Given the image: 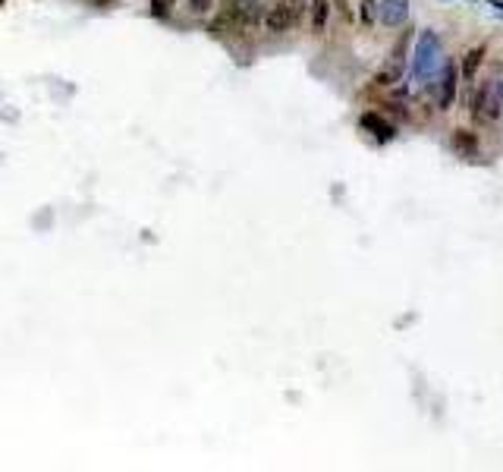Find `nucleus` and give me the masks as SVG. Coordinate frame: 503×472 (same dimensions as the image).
I'll return each mask as SVG.
<instances>
[{
    "instance_id": "1",
    "label": "nucleus",
    "mask_w": 503,
    "mask_h": 472,
    "mask_svg": "<svg viewBox=\"0 0 503 472\" xmlns=\"http://www.w3.org/2000/svg\"><path fill=\"white\" fill-rule=\"evenodd\" d=\"M472 117H475V123H481V126H491V123L500 120L503 114V82L497 76L485 79V82L478 85V92L472 94Z\"/></svg>"
},
{
    "instance_id": "2",
    "label": "nucleus",
    "mask_w": 503,
    "mask_h": 472,
    "mask_svg": "<svg viewBox=\"0 0 503 472\" xmlns=\"http://www.w3.org/2000/svg\"><path fill=\"white\" fill-rule=\"evenodd\" d=\"M443 67V45L437 38V32L425 28L415 41V54H412V72L419 79H431L437 70Z\"/></svg>"
},
{
    "instance_id": "3",
    "label": "nucleus",
    "mask_w": 503,
    "mask_h": 472,
    "mask_svg": "<svg viewBox=\"0 0 503 472\" xmlns=\"http://www.w3.org/2000/svg\"><path fill=\"white\" fill-rule=\"evenodd\" d=\"M302 13H305V0H277L265 13V28L271 35H283L302 19Z\"/></svg>"
},
{
    "instance_id": "4",
    "label": "nucleus",
    "mask_w": 503,
    "mask_h": 472,
    "mask_svg": "<svg viewBox=\"0 0 503 472\" xmlns=\"http://www.w3.org/2000/svg\"><path fill=\"white\" fill-rule=\"evenodd\" d=\"M359 126L365 129V133H371L377 142H390V139H397V126H393L390 120H384V114H377V111H365L359 117Z\"/></svg>"
},
{
    "instance_id": "5",
    "label": "nucleus",
    "mask_w": 503,
    "mask_h": 472,
    "mask_svg": "<svg viewBox=\"0 0 503 472\" xmlns=\"http://www.w3.org/2000/svg\"><path fill=\"white\" fill-rule=\"evenodd\" d=\"M456 89H459V72L453 63H443V79H441V98H437V104H441V111H450L456 101Z\"/></svg>"
},
{
    "instance_id": "6",
    "label": "nucleus",
    "mask_w": 503,
    "mask_h": 472,
    "mask_svg": "<svg viewBox=\"0 0 503 472\" xmlns=\"http://www.w3.org/2000/svg\"><path fill=\"white\" fill-rule=\"evenodd\" d=\"M331 23V0H309V28L311 35H324Z\"/></svg>"
},
{
    "instance_id": "7",
    "label": "nucleus",
    "mask_w": 503,
    "mask_h": 472,
    "mask_svg": "<svg viewBox=\"0 0 503 472\" xmlns=\"http://www.w3.org/2000/svg\"><path fill=\"white\" fill-rule=\"evenodd\" d=\"M485 57H487V48H485V45L465 50L463 63H459V76H463V82H475V76H478L481 63H485Z\"/></svg>"
},
{
    "instance_id": "8",
    "label": "nucleus",
    "mask_w": 503,
    "mask_h": 472,
    "mask_svg": "<svg viewBox=\"0 0 503 472\" xmlns=\"http://www.w3.org/2000/svg\"><path fill=\"white\" fill-rule=\"evenodd\" d=\"M377 19L387 28L399 26L406 19V4L403 0H381V4H377Z\"/></svg>"
},
{
    "instance_id": "9",
    "label": "nucleus",
    "mask_w": 503,
    "mask_h": 472,
    "mask_svg": "<svg viewBox=\"0 0 503 472\" xmlns=\"http://www.w3.org/2000/svg\"><path fill=\"white\" fill-rule=\"evenodd\" d=\"M453 148L465 158H475L478 155V136L472 129H453Z\"/></svg>"
},
{
    "instance_id": "10",
    "label": "nucleus",
    "mask_w": 503,
    "mask_h": 472,
    "mask_svg": "<svg viewBox=\"0 0 503 472\" xmlns=\"http://www.w3.org/2000/svg\"><path fill=\"white\" fill-rule=\"evenodd\" d=\"M399 76H403V63L393 60L390 67H384V70H377V72H375V85H377V89H387V85L399 82Z\"/></svg>"
},
{
    "instance_id": "11",
    "label": "nucleus",
    "mask_w": 503,
    "mask_h": 472,
    "mask_svg": "<svg viewBox=\"0 0 503 472\" xmlns=\"http://www.w3.org/2000/svg\"><path fill=\"white\" fill-rule=\"evenodd\" d=\"M375 10H377V0H362L359 13H362V26H365V28L375 26Z\"/></svg>"
},
{
    "instance_id": "12",
    "label": "nucleus",
    "mask_w": 503,
    "mask_h": 472,
    "mask_svg": "<svg viewBox=\"0 0 503 472\" xmlns=\"http://www.w3.org/2000/svg\"><path fill=\"white\" fill-rule=\"evenodd\" d=\"M173 13V0H151V16L167 19Z\"/></svg>"
},
{
    "instance_id": "13",
    "label": "nucleus",
    "mask_w": 503,
    "mask_h": 472,
    "mask_svg": "<svg viewBox=\"0 0 503 472\" xmlns=\"http://www.w3.org/2000/svg\"><path fill=\"white\" fill-rule=\"evenodd\" d=\"M189 10L195 13V16H205V13H211V6H214V0H186Z\"/></svg>"
},
{
    "instance_id": "14",
    "label": "nucleus",
    "mask_w": 503,
    "mask_h": 472,
    "mask_svg": "<svg viewBox=\"0 0 503 472\" xmlns=\"http://www.w3.org/2000/svg\"><path fill=\"white\" fill-rule=\"evenodd\" d=\"M227 4H230V0H227Z\"/></svg>"
}]
</instances>
